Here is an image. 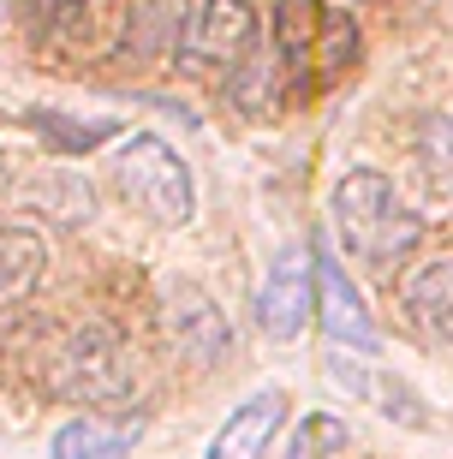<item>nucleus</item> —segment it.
<instances>
[{
	"label": "nucleus",
	"instance_id": "1",
	"mask_svg": "<svg viewBox=\"0 0 453 459\" xmlns=\"http://www.w3.org/2000/svg\"><path fill=\"white\" fill-rule=\"evenodd\" d=\"M335 227L346 256H358L364 269H394L412 245L423 238L418 209H405V197L394 191V179L376 168L340 173L335 186Z\"/></svg>",
	"mask_w": 453,
	"mask_h": 459
},
{
	"label": "nucleus",
	"instance_id": "2",
	"mask_svg": "<svg viewBox=\"0 0 453 459\" xmlns=\"http://www.w3.org/2000/svg\"><path fill=\"white\" fill-rule=\"evenodd\" d=\"M114 186L126 191L144 215H155V221H168V227L191 221V204H197V197H191V173H185V161L150 132L126 137V143L114 150Z\"/></svg>",
	"mask_w": 453,
	"mask_h": 459
},
{
	"label": "nucleus",
	"instance_id": "3",
	"mask_svg": "<svg viewBox=\"0 0 453 459\" xmlns=\"http://www.w3.org/2000/svg\"><path fill=\"white\" fill-rule=\"evenodd\" d=\"M54 388L72 400H119L126 394V352H119L114 328L101 323L72 328L60 358H54Z\"/></svg>",
	"mask_w": 453,
	"mask_h": 459
},
{
	"label": "nucleus",
	"instance_id": "4",
	"mask_svg": "<svg viewBox=\"0 0 453 459\" xmlns=\"http://www.w3.org/2000/svg\"><path fill=\"white\" fill-rule=\"evenodd\" d=\"M251 42H257V18L245 0H203V13L179 36V60H185V72L239 66L251 54Z\"/></svg>",
	"mask_w": 453,
	"mask_h": 459
},
{
	"label": "nucleus",
	"instance_id": "5",
	"mask_svg": "<svg viewBox=\"0 0 453 459\" xmlns=\"http://www.w3.org/2000/svg\"><path fill=\"white\" fill-rule=\"evenodd\" d=\"M161 328H168V341L179 358H191V364H221V358L233 352V328H227V316L215 310V299L197 287H168V299H161Z\"/></svg>",
	"mask_w": 453,
	"mask_h": 459
},
{
	"label": "nucleus",
	"instance_id": "6",
	"mask_svg": "<svg viewBox=\"0 0 453 459\" xmlns=\"http://www.w3.org/2000/svg\"><path fill=\"white\" fill-rule=\"evenodd\" d=\"M317 310V263L304 245H286L269 263V281H263V299H257V316L274 341H292Z\"/></svg>",
	"mask_w": 453,
	"mask_h": 459
},
{
	"label": "nucleus",
	"instance_id": "7",
	"mask_svg": "<svg viewBox=\"0 0 453 459\" xmlns=\"http://www.w3.org/2000/svg\"><path fill=\"white\" fill-rule=\"evenodd\" d=\"M317 316H322V334H328V341L358 346V352H382V334L370 323L364 299H358V287L346 281V269H340L328 251L317 256Z\"/></svg>",
	"mask_w": 453,
	"mask_h": 459
},
{
	"label": "nucleus",
	"instance_id": "8",
	"mask_svg": "<svg viewBox=\"0 0 453 459\" xmlns=\"http://www.w3.org/2000/svg\"><path fill=\"white\" fill-rule=\"evenodd\" d=\"M281 424H286V394L257 388L251 400H239V406L227 411V424L215 429V442H209L203 459H269Z\"/></svg>",
	"mask_w": 453,
	"mask_h": 459
},
{
	"label": "nucleus",
	"instance_id": "9",
	"mask_svg": "<svg viewBox=\"0 0 453 459\" xmlns=\"http://www.w3.org/2000/svg\"><path fill=\"white\" fill-rule=\"evenodd\" d=\"M144 436V418L126 411V418H101V411H84L72 424L54 429V459H126Z\"/></svg>",
	"mask_w": 453,
	"mask_h": 459
},
{
	"label": "nucleus",
	"instance_id": "10",
	"mask_svg": "<svg viewBox=\"0 0 453 459\" xmlns=\"http://www.w3.org/2000/svg\"><path fill=\"white\" fill-rule=\"evenodd\" d=\"M405 316H412V328H423L430 341L453 346V256L423 263V269L405 281Z\"/></svg>",
	"mask_w": 453,
	"mask_h": 459
},
{
	"label": "nucleus",
	"instance_id": "11",
	"mask_svg": "<svg viewBox=\"0 0 453 459\" xmlns=\"http://www.w3.org/2000/svg\"><path fill=\"white\" fill-rule=\"evenodd\" d=\"M42 269H48L42 233H30V227H0V310H13L18 299H30Z\"/></svg>",
	"mask_w": 453,
	"mask_h": 459
},
{
	"label": "nucleus",
	"instance_id": "12",
	"mask_svg": "<svg viewBox=\"0 0 453 459\" xmlns=\"http://www.w3.org/2000/svg\"><path fill=\"white\" fill-rule=\"evenodd\" d=\"M328 18L317 13V0H281L274 6V42H281L286 60H304V48H310V36L322 30Z\"/></svg>",
	"mask_w": 453,
	"mask_h": 459
},
{
	"label": "nucleus",
	"instance_id": "13",
	"mask_svg": "<svg viewBox=\"0 0 453 459\" xmlns=\"http://www.w3.org/2000/svg\"><path fill=\"white\" fill-rule=\"evenodd\" d=\"M423 168L441 191H453V119H430L423 126Z\"/></svg>",
	"mask_w": 453,
	"mask_h": 459
},
{
	"label": "nucleus",
	"instance_id": "14",
	"mask_svg": "<svg viewBox=\"0 0 453 459\" xmlns=\"http://www.w3.org/2000/svg\"><path fill=\"white\" fill-rule=\"evenodd\" d=\"M335 447H346V424L317 411V418L299 429V447H292V459H317V454H335Z\"/></svg>",
	"mask_w": 453,
	"mask_h": 459
},
{
	"label": "nucleus",
	"instance_id": "15",
	"mask_svg": "<svg viewBox=\"0 0 453 459\" xmlns=\"http://www.w3.org/2000/svg\"><path fill=\"white\" fill-rule=\"evenodd\" d=\"M30 13H42V24H48V30H78V24H84L90 18V0H30Z\"/></svg>",
	"mask_w": 453,
	"mask_h": 459
},
{
	"label": "nucleus",
	"instance_id": "16",
	"mask_svg": "<svg viewBox=\"0 0 453 459\" xmlns=\"http://www.w3.org/2000/svg\"><path fill=\"white\" fill-rule=\"evenodd\" d=\"M6 6H13V0H0V24H6Z\"/></svg>",
	"mask_w": 453,
	"mask_h": 459
}]
</instances>
